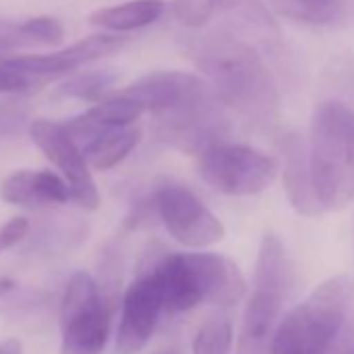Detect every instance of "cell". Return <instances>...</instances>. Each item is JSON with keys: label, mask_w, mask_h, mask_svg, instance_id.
Instances as JSON below:
<instances>
[{"label": "cell", "mask_w": 354, "mask_h": 354, "mask_svg": "<svg viewBox=\"0 0 354 354\" xmlns=\"http://www.w3.org/2000/svg\"><path fill=\"white\" fill-rule=\"evenodd\" d=\"M194 59L223 109H232L254 125L275 119L279 109L275 80L250 46L217 40L201 46Z\"/></svg>", "instance_id": "obj_1"}, {"label": "cell", "mask_w": 354, "mask_h": 354, "mask_svg": "<svg viewBox=\"0 0 354 354\" xmlns=\"http://www.w3.org/2000/svg\"><path fill=\"white\" fill-rule=\"evenodd\" d=\"M306 148L321 211L348 207L354 198V111L337 100L321 102L310 121Z\"/></svg>", "instance_id": "obj_2"}, {"label": "cell", "mask_w": 354, "mask_h": 354, "mask_svg": "<svg viewBox=\"0 0 354 354\" xmlns=\"http://www.w3.org/2000/svg\"><path fill=\"white\" fill-rule=\"evenodd\" d=\"M348 288L342 277L323 281L273 329L269 354H327L346 323Z\"/></svg>", "instance_id": "obj_3"}, {"label": "cell", "mask_w": 354, "mask_h": 354, "mask_svg": "<svg viewBox=\"0 0 354 354\" xmlns=\"http://www.w3.org/2000/svg\"><path fill=\"white\" fill-rule=\"evenodd\" d=\"M292 283V263L281 240L275 234H265L254 267V288L244 310L240 354H261L269 344Z\"/></svg>", "instance_id": "obj_4"}, {"label": "cell", "mask_w": 354, "mask_h": 354, "mask_svg": "<svg viewBox=\"0 0 354 354\" xmlns=\"http://www.w3.org/2000/svg\"><path fill=\"white\" fill-rule=\"evenodd\" d=\"M113 306L86 271H75L61 298V354H102Z\"/></svg>", "instance_id": "obj_5"}, {"label": "cell", "mask_w": 354, "mask_h": 354, "mask_svg": "<svg viewBox=\"0 0 354 354\" xmlns=\"http://www.w3.org/2000/svg\"><path fill=\"white\" fill-rule=\"evenodd\" d=\"M198 156L201 177L225 196H257L277 177V160L252 146L221 142Z\"/></svg>", "instance_id": "obj_6"}, {"label": "cell", "mask_w": 354, "mask_h": 354, "mask_svg": "<svg viewBox=\"0 0 354 354\" xmlns=\"http://www.w3.org/2000/svg\"><path fill=\"white\" fill-rule=\"evenodd\" d=\"M154 211L169 236L188 248H207L225 238V225L188 188L162 184L152 196Z\"/></svg>", "instance_id": "obj_7"}, {"label": "cell", "mask_w": 354, "mask_h": 354, "mask_svg": "<svg viewBox=\"0 0 354 354\" xmlns=\"http://www.w3.org/2000/svg\"><path fill=\"white\" fill-rule=\"evenodd\" d=\"M30 136L34 144L42 150V154L61 171L69 188V201H73L84 211H96L100 207V194L92 171L80 146L67 133L63 123L36 119L30 125Z\"/></svg>", "instance_id": "obj_8"}, {"label": "cell", "mask_w": 354, "mask_h": 354, "mask_svg": "<svg viewBox=\"0 0 354 354\" xmlns=\"http://www.w3.org/2000/svg\"><path fill=\"white\" fill-rule=\"evenodd\" d=\"M119 94L138 102L144 113H152L154 119L217 100L203 77L186 71H152L119 90Z\"/></svg>", "instance_id": "obj_9"}, {"label": "cell", "mask_w": 354, "mask_h": 354, "mask_svg": "<svg viewBox=\"0 0 354 354\" xmlns=\"http://www.w3.org/2000/svg\"><path fill=\"white\" fill-rule=\"evenodd\" d=\"M162 310V290L154 271L148 267L140 271L138 279L127 288L123 296L115 339L117 354H140L156 331Z\"/></svg>", "instance_id": "obj_10"}, {"label": "cell", "mask_w": 354, "mask_h": 354, "mask_svg": "<svg viewBox=\"0 0 354 354\" xmlns=\"http://www.w3.org/2000/svg\"><path fill=\"white\" fill-rule=\"evenodd\" d=\"M127 38L115 34H94L73 42L71 46L48 53V55H26V57H11L0 61V67L19 73V75H61L69 73L82 65L92 61L106 59L121 48H125Z\"/></svg>", "instance_id": "obj_11"}, {"label": "cell", "mask_w": 354, "mask_h": 354, "mask_svg": "<svg viewBox=\"0 0 354 354\" xmlns=\"http://www.w3.org/2000/svg\"><path fill=\"white\" fill-rule=\"evenodd\" d=\"M188 271L201 302L234 306L246 296V279L240 267L217 252H184Z\"/></svg>", "instance_id": "obj_12"}, {"label": "cell", "mask_w": 354, "mask_h": 354, "mask_svg": "<svg viewBox=\"0 0 354 354\" xmlns=\"http://www.w3.org/2000/svg\"><path fill=\"white\" fill-rule=\"evenodd\" d=\"M281 150H283V188L292 209L304 217L323 215L313 188L308 148L300 140L288 138Z\"/></svg>", "instance_id": "obj_13"}, {"label": "cell", "mask_w": 354, "mask_h": 354, "mask_svg": "<svg viewBox=\"0 0 354 354\" xmlns=\"http://www.w3.org/2000/svg\"><path fill=\"white\" fill-rule=\"evenodd\" d=\"M165 13L162 0H127L121 5L102 7L90 15V24L115 34L152 26Z\"/></svg>", "instance_id": "obj_14"}, {"label": "cell", "mask_w": 354, "mask_h": 354, "mask_svg": "<svg viewBox=\"0 0 354 354\" xmlns=\"http://www.w3.org/2000/svg\"><path fill=\"white\" fill-rule=\"evenodd\" d=\"M140 138H142V131L138 127L102 129L94 140H90L82 148V154L90 169L109 171L131 154Z\"/></svg>", "instance_id": "obj_15"}, {"label": "cell", "mask_w": 354, "mask_h": 354, "mask_svg": "<svg viewBox=\"0 0 354 354\" xmlns=\"http://www.w3.org/2000/svg\"><path fill=\"white\" fill-rule=\"evenodd\" d=\"M119 75L102 69V71H88L73 75L65 82H61L55 90L57 98H75V100H94L100 102L113 92V86L117 84Z\"/></svg>", "instance_id": "obj_16"}, {"label": "cell", "mask_w": 354, "mask_h": 354, "mask_svg": "<svg viewBox=\"0 0 354 354\" xmlns=\"http://www.w3.org/2000/svg\"><path fill=\"white\" fill-rule=\"evenodd\" d=\"M142 113L144 109L138 102L119 92H111L106 98H102L90 111H86V115L102 129L131 127L142 117Z\"/></svg>", "instance_id": "obj_17"}, {"label": "cell", "mask_w": 354, "mask_h": 354, "mask_svg": "<svg viewBox=\"0 0 354 354\" xmlns=\"http://www.w3.org/2000/svg\"><path fill=\"white\" fill-rule=\"evenodd\" d=\"M275 11L304 26H329L337 13V0H271Z\"/></svg>", "instance_id": "obj_18"}, {"label": "cell", "mask_w": 354, "mask_h": 354, "mask_svg": "<svg viewBox=\"0 0 354 354\" xmlns=\"http://www.w3.org/2000/svg\"><path fill=\"white\" fill-rule=\"evenodd\" d=\"M234 325L227 317H209L196 331L192 342V354H232Z\"/></svg>", "instance_id": "obj_19"}, {"label": "cell", "mask_w": 354, "mask_h": 354, "mask_svg": "<svg viewBox=\"0 0 354 354\" xmlns=\"http://www.w3.org/2000/svg\"><path fill=\"white\" fill-rule=\"evenodd\" d=\"M0 198L15 207H28L38 209L44 207L40 192H38V180L36 171L32 169H19L7 175L3 184H0Z\"/></svg>", "instance_id": "obj_20"}, {"label": "cell", "mask_w": 354, "mask_h": 354, "mask_svg": "<svg viewBox=\"0 0 354 354\" xmlns=\"http://www.w3.org/2000/svg\"><path fill=\"white\" fill-rule=\"evenodd\" d=\"M24 36L28 38L30 46L44 44V46H57L65 40V28L57 17H32L21 24Z\"/></svg>", "instance_id": "obj_21"}, {"label": "cell", "mask_w": 354, "mask_h": 354, "mask_svg": "<svg viewBox=\"0 0 354 354\" xmlns=\"http://www.w3.org/2000/svg\"><path fill=\"white\" fill-rule=\"evenodd\" d=\"M217 7L213 5V0H177L175 13L186 26L201 28L207 24V19L213 15Z\"/></svg>", "instance_id": "obj_22"}, {"label": "cell", "mask_w": 354, "mask_h": 354, "mask_svg": "<svg viewBox=\"0 0 354 354\" xmlns=\"http://www.w3.org/2000/svg\"><path fill=\"white\" fill-rule=\"evenodd\" d=\"M28 121V106L19 100H7L0 104V133H17Z\"/></svg>", "instance_id": "obj_23"}, {"label": "cell", "mask_w": 354, "mask_h": 354, "mask_svg": "<svg viewBox=\"0 0 354 354\" xmlns=\"http://www.w3.org/2000/svg\"><path fill=\"white\" fill-rule=\"evenodd\" d=\"M30 232V219L28 217H11L3 227H0V254L15 248Z\"/></svg>", "instance_id": "obj_24"}, {"label": "cell", "mask_w": 354, "mask_h": 354, "mask_svg": "<svg viewBox=\"0 0 354 354\" xmlns=\"http://www.w3.org/2000/svg\"><path fill=\"white\" fill-rule=\"evenodd\" d=\"M21 46H30L28 38L24 36L21 24L0 17V53L15 50Z\"/></svg>", "instance_id": "obj_25"}, {"label": "cell", "mask_w": 354, "mask_h": 354, "mask_svg": "<svg viewBox=\"0 0 354 354\" xmlns=\"http://www.w3.org/2000/svg\"><path fill=\"white\" fill-rule=\"evenodd\" d=\"M28 77L26 75H19V73H13V71H7L0 67V94H9V92H21L28 88Z\"/></svg>", "instance_id": "obj_26"}, {"label": "cell", "mask_w": 354, "mask_h": 354, "mask_svg": "<svg viewBox=\"0 0 354 354\" xmlns=\"http://www.w3.org/2000/svg\"><path fill=\"white\" fill-rule=\"evenodd\" d=\"M327 354H354V329L348 331L346 335H339Z\"/></svg>", "instance_id": "obj_27"}, {"label": "cell", "mask_w": 354, "mask_h": 354, "mask_svg": "<svg viewBox=\"0 0 354 354\" xmlns=\"http://www.w3.org/2000/svg\"><path fill=\"white\" fill-rule=\"evenodd\" d=\"M24 346L17 337H7L0 342V354H21Z\"/></svg>", "instance_id": "obj_28"}, {"label": "cell", "mask_w": 354, "mask_h": 354, "mask_svg": "<svg viewBox=\"0 0 354 354\" xmlns=\"http://www.w3.org/2000/svg\"><path fill=\"white\" fill-rule=\"evenodd\" d=\"M160 354H180V352H177V350H162Z\"/></svg>", "instance_id": "obj_29"}, {"label": "cell", "mask_w": 354, "mask_h": 354, "mask_svg": "<svg viewBox=\"0 0 354 354\" xmlns=\"http://www.w3.org/2000/svg\"><path fill=\"white\" fill-rule=\"evenodd\" d=\"M221 3H223V0H213V5H215V7H219Z\"/></svg>", "instance_id": "obj_30"}]
</instances>
